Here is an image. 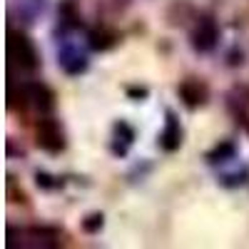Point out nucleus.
Masks as SVG:
<instances>
[{
  "label": "nucleus",
  "instance_id": "obj_1",
  "mask_svg": "<svg viewBox=\"0 0 249 249\" xmlns=\"http://www.w3.org/2000/svg\"><path fill=\"white\" fill-rule=\"evenodd\" d=\"M10 247L25 249H53L62 242V232L48 224H25V227H8Z\"/></svg>",
  "mask_w": 249,
  "mask_h": 249
},
{
  "label": "nucleus",
  "instance_id": "obj_3",
  "mask_svg": "<svg viewBox=\"0 0 249 249\" xmlns=\"http://www.w3.org/2000/svg\"><path fill=\"white\" fill-rule=\"evenodd\" d=\"M18 97H20V105H23V107H28L33 112H40V115H45V112H50L55 107V92L48 85L35 82V80L23 82Z\"/></svg>",
  "mask_w": 249,
  "mask_h": 249
},
{
  "label": "nucleus",
  "instance_id": "obj_7",
  "mask_svg": "<svg viewBox=\"0 0 249 249\" xmlns=\"http://www.w3.org/2000/svg\"><path fill=\"white\" fill-rule=\"evenodd\" d=\"M177 95L190 110H197V107H202L204 102L210 100V88H207L202 80H197V77H187V80L179 82Z\"/></svg>",
  "mask_w": 249,
  "mask_h": 249
},
{
  "label": "nucleus",
  "instance_id": "obj_10",
  "mask_svg": "<svg viewBox=\"0 0 249 249\" xmlns=\"http://www.w3.org/2000/svg\"><path fill=\"white\" fill-rule=\"evenodd\" d=\"M45 10V0H15V13L20 18V23H35Z\"/></svg>",
  "mask_w": 249,
  "mask_h": 249
},
{
  "label": "nucleus",
  "instance_id": "obj_9",
  "mask_svg": "<svg viewBox=\"0 0 249 249\" xmlns=\"http://www.w3.org/2000/svg\"><path fill=\"white\" fill-rule=\"evenodd\" d=\"M88 43L92 50H100V53H105V50H112L117 43H120V35L115 28L110 25H97L88 33Z\"/></svg>",
  "mask_w": 249,
  "mask_h": 249
},
{
  "label": "nucleus",
  "instance_id": "obj_5",
  "mask_svg": "<svg viewBox=\"0 0 249 249\" xmlns=\"http://www.w3.org/2000/svg\"><path fill=\"white\" fill-rule=\"evenodd\" d=\"M219 43V25L212 15H199L190 30V45L197 53H212Z\"/></svg>",
  "mask_w": 249,
  "mask_h": 249
},
{
  "label": "nucleus",
  "instance_id": "obj_8",
  "mask_svg": "<svg viewBox=\"0 0 249 249\" xmlns=\"http://www.w3.org/2000/svg\"><path fill=\"white\" fill-rule=\"evenodd\" d=\"M157 142H160V147L164 152L179 150V144H182V127H179V120L175 117V112H167V120H164V127H162Z\"/></svg>",
  "mask_w": 249,
  "mask_h": 249
},
{
  "label": "nucleus",
  "instance_id": "obj_6",
  "mask_svg": "<svg viewBox=\"0 0 249 249\" xmlns=\"http://www.w3.org/2000/svg\"><path fill=\"white\" fill-rule=\"evenodd\" d=\"M57 65L60 70L65 72V75H82L88 70L90 65V60H88V53L85 50H80V45H75L72 40H65L62 43V48L57 50Z\"/></svg>",
  "mask_w": 249,
  "mask_h": 249
},
{
  "label": "nucleus",
  "instance_id": "obj_12",
  "mask_svg": "<svg viewBox=\"0 0 249 249\" xmlns=\"http://www.w3.org/2000/svg\"><path fill=\"white\" fill-rule=\"evenodd\" d=\"M234 155H237V147L232 142H222V144H217V147L207 155V160H210L212 164H217V162H227V160H234Z\"/></svg>",
  "mask_w": 249,
  "mask_h": 249
},
{
  "label": "nucleus",
  "instance_id": "obj_13",
  "mask_svg": "<svg viewBox=\"0 0 249 249\" xmlns=\"http://www.w3.org/2000/svg\"><path fill=\"white\" fill-rule=\"evenodd\" d=\"M82 230L85 232H97V230H102V214H90L85 222H82Z\"/></svg>",
  "mask_w": 249,
  "mask_h": 249
},
{
  "label": "nucleus",
  "instance_id": "obj_11",
  "mask_svg": "<svg viewBox=\"0 0 249 249\" xmlns=\"http://www.w3.org/2000/svg\"><path fill=\"white\" fill-rule=\"evenodd\" d=\"M132 142H135V130L127 122H117L115 124V144H112L115 155H124Z\"/></svg>",
  "mask_w": 249,
  "mask_h": 249
},
{
  "label": "nucleus",
  "instance_id": "obj_2",
  "mask_svg": "<svg viewBox=\"0 0 249 249\" xmlns=\"http://www.w3.org/2000/svg\"><path fill=\"white\" fill-rule=\"evenodd\" d=\"M8 55L23 72H35L40 68V53L23 30L8 33Z\"/></svg>",
  "mask_w": 249,
  "mask_h": 249
},
{
  "label": "nucleus",
  "instance_id": "obj_4",
  "mask_svg": "<svg viewBox=\"0 0 249 249\" xmlns=\"http://www.w3.org/2000/svg\"><path fill=\"white\" fill-rule=\"evenodd\" d=\"M35 142L40 150H45L48 155H60L65 150V130L55 117H40L35 124Z\"/></svg>",
  "mask_w": 249,
  "mask_h": 249
}]
</instances>
